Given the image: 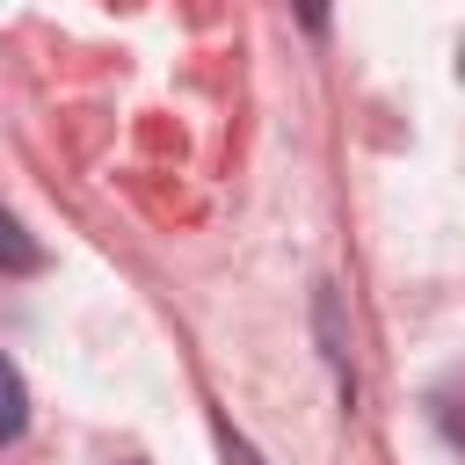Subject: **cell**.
<instances>
[{
  "mask_svg": "<svg viewBox=\"0 0 465 465\" xmlns=\"http://www.w3.org/2000/svg\"><path fill=\"white\" fill-rule=\"evenodd\" d=\"M29 269H44V247H36L29 225L0 203V276H29Z\"/></svg>",
  "mask_w": 465,
  "mask_h": 465,
  "instance_id": "obj_1",
  "label": "cell"
},
{
  "mask_svg": "<svg viewBox=\"0 0 465 465\" xmlns=\"http://www.w3.org/2000/svg\"><path fill=\"white\" fill-rule=\"evenodd\" d=\"M218 450H225V465H262V450H254L232 421H218Z\"/></svg>",
  "mask_w": 465,
  "mask_h": 465,
  "instance_id": "obj_3",
  "label": "cell"
},
{
  "mask_svg": "<svg viewBox=\"0 0 465 465\" xmlns=\"http://www.w3.org/2000/svg\"><path fill=\"white\" fill-rule=\"evenodd\" d=\"M29 429V385H22V371L0 356V443H15Z\"/></svg>",
  "mask_w": 465,
  "mask_h": 465,
  "instance_id": "obj_2",
  "label": "cell"
},
{
  "mask_svg": "<svg viewBox=\"0 0 465 465\" xmlns=\"http://www.w3.org/2000/svg\"><path fill=\"white\" fill-rule=\"evenodd\" d=\"M305 22H312V29H320V0H305Z\"/></svg>",
  "mask_w": 465,
  "mask_h": 465,
  "instance_id": "obj_4",
  "label": "cell"
}]
</instances>
